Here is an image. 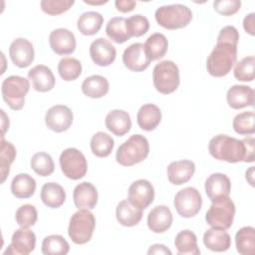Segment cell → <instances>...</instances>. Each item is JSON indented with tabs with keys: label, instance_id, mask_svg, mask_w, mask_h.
I'll return each instance as SVG.
<instances>
[{
	"label": "cell",
	"instance_id": "6da1fadb",
	"mask_svg": "<svg viewBox=\"0 0 255 255\" xmlns=\"http://www.w3.org/2000/svg\"><path fill=\"white\" fill-rule=\"evenodd\" d=\"M238 30L234 26L223 27L217 36V42L206 60L207 72L216 78L226 76L236 63Z\"/></svg>",
	"mask_w": 255,
	"mask_h": 255
},
{
	"label": "cell",
	"instance_id": "7a4b0ae2",
	"mask_svg": "<svg viewBox=\"0 0 255 255\" xmlns=\"http://www.w3.org/2000/svg\"><path fill=\"white\" fill-rule=\"evenodd\" d=\"M208 150L212 157L218 160L236 163L245 161L246 145L243 139L227 134H217L208 143Z\"/></svg>",
	"mask_w": 255,
	"mask_h": 255
},
{
	"label": "cell",
	"instance_id": "3957f363",
	"mask_svg": "<svg viewBox=\"0 0 255 255\" xmlns=\"http://www.w3.org/2000/svg\"><path fill=\"white\" fill-rule=\"evenodd\" d=\"M149 153V143L145 136L136 133L129 136L117 149L116 160L123 166H132L143 161Z\"/></svg>",
	"mask_w": 255,
	"mask_h": 255
},
{
	"label": "cell",
	"instance_id": "277c9868",
	"mask_svg": "<svg viewBox=\"0 0 255 255\" xmlns=\"http://www.w3.org/2000/svg\"><path fill=\"white\" fill-rule=\"evenodd\" d=\"M155 20L159 26L167 30L186 27L192 20L191 10L183 4L163 5L156 9Z\"/></svg>",
	"mask_w": 255,
	"mask_h": 255
},
{
	"label": "cell",
	"instance_id": "5b68a950",
	"mask_svg": "<svg viewBox=\"0 0 255 255\" xmlns=\"http://www.w3.org/2000/svg\"><path fill=\"white\" fill-rule=\"evenodd\" d=\"M95 227L94 214L89 209H79L70 218L68 234L75 244H86L92 239Z\"/></svg>",
	"mask_w": 255,
	"mask_h": 255
},
{
	"label": "cell",
	"instance_id": "8992f818",
	"mask_svg": "<svg viewBox=\"0 0 255 255\" xmlns=\"http://www.w3.org/2000/svg\"><path fill=\"white\" fill-rule=\"evenodd\" d=\"M153 86L157 92L168 95L176 91L179 86V69L177 65L169 60L156 64L152 70Z\"/></svg>",
	"mask_w": 255,
	"mask_h": 255
},
{
	"label": "cell",
	"instance_id": "52a82bcc",
	"mask_svg": "<svg viewBox=\"0 0 255 255\" xmlns=\"http://www.w3.org/2000/svg\"><path fill=\"white\" fill-rule=\"evenodd\" d=\"M30 90L29 81L21 76H9L1 85V94L4 102L14 111L24 107L25 96Z\"/></svg>",
	"mask_w": 255,
	"mask_h": 255
},
{
	"label": "cell",
	"instance_id": "ba28073f",
	"mask_svg": "<svg viewBox=\"0 0 255 255\" xmlns=\"http://www.w3.org/2000/svg\"><path fill=\"white\" fill-rule=\"evenodd\" d=\"M235 215V204L229 196L212 201L205 214V220L212 228L227 230L231 227Z\"/></svg>",
	"mask_w": 255,
	"mask_h": 255
},
{
	"label": "cell",
	"instance_id": "9c48e42d",
	"mask_svg": "<svg viewBox=\"0 0 255 255\" xmlns=\"http://www.w3.org/2000/svg\"><path fill=\"white\" fill-rule=\"evenodd\" d=\"M60 166L64 175L70 179L78 180L83 178L88 170V162L82 151L75 147H69L62 151Z\"/></svg>",
	"mask_w": 255,
	"mask_h": 255
},
{
	"label": "cell",
	"instance_id": "30bf717a",
	"mask_svg": "<svg viewBox=\"0 0 255 255\" xmlns=\"http://www.w3.org/2000/svg\"><path fill=\"white\" fill-rule=\"evenodd\" d=\"M173 205L181 217L190 218L200 211L202 197L195 187L188 186L175 194Z\"/></svg>",
	"mask_w": 255,
	"mask_h": 255
},
{
	"label": "cell",
	"instance_id": "8fae6325",
	"mask_svg": "<svg viewBox=\"0 0 255 255\" xmlns=\"http://www.w3.org/2000/svg\"><path fill=\"white\" fill-rule=\"evenodd\" d=\"M36 247V235L29 227H21L17 229L11 239V243L4 251V254L11 255H28L34 251Z\"/></svg>",
	"mask_w": 255,
	"mask_h": 255
},
{
	"label": "cell",
	"instance_id": "7c38bea8",
	"mask_svg": "<svg viewBox=\"0 0 255 255\" xmlns=\"http://www.w3.org/2000/svg\"><path fill=\"white\" fill-rule=\"evenodd\" d=\"M73 112L65 105L51 107L45 115V124L55 132H63L69 129L73 123Z\"/></svg>",
	"mask_w": 255,
	"mask_h": 255
},
{
	"label": "cell",
	"instance_id": "4fadbf2b",
	"mask_svg": "<svg viewBox=\"0 0 255 255\" xmlns=\"http://www.w3.org/2000/svg\"><path fill=\"white\" fill-rule=\"evenodd\" d=\"M128 199L140 209L147 208L154 199V188L146 179L133 181L128 190Z\"/></svg>",
	"mask_w": 255,
	"mask_h": 255
},
{
	"label": "cell",
	"instance_id": "5bb4252c",
	"mask_svg": "<svg viewBox=\"0 0 255 255\" xmlns=\"http://www.w3.org/2000/svg\"><path fill=\"white\" fill-rule=\"evenodd\" d=\"M9 56L15 66L19 68H27L34 61V47L29 40L25 38H17L10 44Z\"/></svg>",
	"mask_w": 255,
	"mask_h": 255
},
{
	"label": "cell",
	"instance_id": "9a60e30c",
	"mask_svg": "<svg viewBox=\"0 0 255 255\" xmlns=\"http://www.w3.org/2000/svg\"><path fill=\"white\" fill-rule=\"evenodd\" d=\"M150 59L144 51L142 43H133L127 47L123 53V63L132 72H142L148 68Z\"/></svg>",
	"mask_w": 255,
	"mask_h": 255
},
{
	"label": "cell",
	"instance_id": "2e32d148",
	"mask_svg": "<svg viewBox=\"0 0 255 255\" xmlns=\"http://www.w3.org/2000/svg\"><path fill=\"white\" fill-rule=\"evenodd\" d=\"M49 44L53 52L58 55L72 54L77 46L74 33L66 28L53 30L49 35Z\"/></svg>",
	"mask_w": 255,
	"mask_h": 255
},
{
	"label": "cell",
	"instance_id": "e0dca14e",
	"mask_svg": "<svg viewBox=\"0 0 255 255\" xmlns=\"http://www.w3.org/2000/svg\"><path fill=\"white\" fill-rule=\"evenodd\" d=\"M90 56L96 65L107 67L114 63L117 56V50L109 40L98 38L93 41L90 46Z\"/></svg>",
	"mask_w": 255,
	"mask_h": 255
},
{
	"label": "cell",
	"instance_id": "ac0fdd59",
	"mask_svg": "<svg viewBox=\"0 0 255 255\" xmlns=\"http://www.w3.org/2000/svg\"><path fill=\"white\" fill-rule=\"evenodd\" d=\"M230 190V179L224 173H212L205 180V193L211 202L221 197L229 196Z\"/></svg>",
	"mask_w": 255,
	"mask_h": 255
},
{
	"label": "cell",
	"instance_id": "d6986e66",
	"mask_svg": "<svg viewBox=\"0 0 255 255\" xmlns=\"http://www.w3.org/2000/svg\"><path fill=\"white\" fill-rule=\"evenodd\" d=\"M73 200L78 209H93L98 203V190L89 181L81 182L74 188Z\"/></svg>",
	"mask_w": 255,
	"mask_h": 255
},
{
	"label": "cell",
	"instance_id": "ffe728a7",
	"mask_svg": "<svg viewBox=\"0 0 255 255\" xmlns=\"http://www.w3.org/2000/svg\"><path fill=\"white\" fill-rule=\"evenodd\" d=\"M226 101L234 110L254 106V90L245 85H234L229 88L226 94Z\"/></svg>",
	"mask_w": 255,
	"mask_h": 255
},
{
	"label": "cell",
	"instance_id": "44dd1931",
	"mask_svg": "<svg viewBox=\"0 0 255 255\" xmlns=\"http://www.w3.org/2000/svg\"><path fill=\"white\" fill-rule=\"evenodd\" d=\"M195 164L188 159L172 161L167 166V178L174 185L186 183L194 174Z\"/></svg>",
	"mask_w": 255,
	"mask_h": 255
},
{
	"label": "cell",
	"instance_id": "7402d4cb",
	"mask_svg": "<svg viewBox=\"0 0 255 255\" xmlns=\"http://www.w3.org/2000/svg\"><path fill=\"white\" fill-rule=\"evenodd\" d=\"M28 79L37 92L46 93L55 86V77L52 70L45 65H37L28 72Z\"/></svg>",
	"mask_w": 255,
	"mask_h": 255
},
{
	"label": "cell",
	"instance_id": "603a6c76",
	"mask_svg": "<svg viewBox=\"0 0 255 255\" xmlns=\"http://www.w3.org/2000/svg\"><path fill=\"white\" fill-rule=\"evenodd\" d=\"M172 213L166 205H157L147 215V226L154 233H163L172 224Z\"/></svg>",
	"mask_w": 255,
	"mask_h": 255
},
{
	"label": "cell",
	"instance_id": "cb8c5ba5",
	"mask_svg": "<svg viewBox=\"0 0 255 255\" xmlns=\"http://www.w3.org/2000/svg\"><path fill=\"white\" fill-rule=\"evenodd\" d=\"M118 222L126 227L137 225L142 218V209L133 205L128 199L120 201L116 208Z\"/></svg>",
	"mask_w": 255,
	"mask_h": 255
},
{
	"label": "cell",
	"instance_id": "d4e9b609",
	"mask_svg": "<svg viewBox=\"0 0 255 255\" xmlns=\"http://www.w3.org/2000/svg\"><path fill=\"white\" fill-rule=\"evenodd\" d=\"M107 128L117 136L128 133L131 128V120L128 112L124 110H113L106 116Z\"/></svg>",
	"mask_w": 255,
	"mask_h": 255
},
{
	"label": "cell",
	"instance_id": "484cf974",
	"mask_svg": "<svg viewBox=\"0 0 255 255\" xmlns=\"http://www.w3.org/2000/svg\"><path fill=\"white\" fill-rule=\"evenodd\" d=\"M161 121L160 109L153 104H144L141 106L136 115L138 127L146 131H151L157 128Z\"/></svg>",
	"mask_w": 255,
	"mask_h": 255
},
{
	"label": "cell",
	"instance_id": "4316f807",
	"mask_svg": "<svg viewBox=\"0 0 255 255\" xmlns=\"http://www.w3.org/2000/svg\"><path fill=\"white\" fill-rule=\"evenodd\" d=\"M203 244L211 251L224 252L231 246V237L225 230L211 227L203 234Z\"/></svg>",
	"mask_w": 255,
	"mask_h": 255
},
{
	"label": "cell",
	"instance_id": "83f0119b",
	"mask_svg": "<svg viewBox=\"0 0 255 255\" xmlns=\"http://www.w3.org/2000/svg\"><path fill=\"white\" fill-rule=\"evenodd\" d=\"M41 199L50 208L61 207L66 200V192L62 185L57 182H47L41 188Z\"/></svg>",
	"mask_w": 255,
	"mask_h": 255
},
{
	"label": "cell",
	"instance_id": "f1b7e54d",
	"mask_svg": "<svg viewBox=\"0 0 255 255\" xmlns=\"http://www.w3.org/2000/svg\"><path fill=\"white\" fill-rule=\"evenodd\" d=\"M81 89L85 96L92 99H100L108 94L110 85L105 77L93 75L84 80Z\"/></svg>",
	"mask_w": 255,
	"mask_h": 255
},
{
	"label": "cell",
	"instance_id": "f546056e",
	"mask_svg": "<svg viewBox=\"0 0 255 255\" xmlns=\"http://www.w3.org/2000/svg\"><path fill=\"white\" fill-rule=\"evenodd\" d=\"M36 191V180L28 173H19L13 177L11 192L17 198H29Z\"/></svg>",
	"mask_w": 255,
	"mask_h": 255
},
{
	"label": "cell",
	"instance_id": "4dcf8cb0",
	"mask_svg": "<svg viewBox=\"0 0 255 255\" xmlns=\"http://www.w3.org/2000/svg\"><path fill=\"white\" fill-rule=\"evenodd\" d=\"M104 23V17L97 11H87L83 13L77 21V27L81 34L93 36L97 34Z\"/></svg>",
	"mask_w": 255,
	"mask_h": 255
},
{
	"label": "cell",
	"instance_id": "1f68e13d",
	"mask_svg": "<svg viewBox=\"0 0 255 255\" xmlns=\"http://www.w3.org/2000/svg\"><path fill=\"white\" fill-rule=\"evenodd\" d=\"M168 41L161 33L151 34L144 43V51L150 61H156L164 57L167 52Z\"/></svg>",
	"mask_w": 255,
	"mask_h": 255
},
{
	"label": "cell",
	"instance_id": "d6a6232c",
	"mask_svg": "<svg viewBox=\"0 0 255 255\" xmlns=\"http://www.w3.org/2000/svg\"><path fill=\"white\" fill-rule=\"evenodd\" d=\"M177 253L180 255H198L200 250L197 246V237L191 230L185 229L177 233L174 239Z\"/></svg>",
	"mask_w": 255,
	"mask_h": 255
},
{
	"label": "cell",
	"instance_id": "836d02e7",
	"mask_svg": "<svg viewBox=\"0 0 255 255\" xmlns=\"http://www.w3.org/2000/svg\"><path fill=\"white\" fill-rule=\"evenodd\" d=\"M237 252L242 255H254L255 253V229L252 226L240 228L235 235Z\"/></svg>",
	"mask_w": 255,
	"mask_h": 255
},
{
	"label": "cell",
	"instance_id": "e575fe53",
	"mask_svg": "<svg viewBox=\"0 0 255 255\" xmlns=\"http://www.w3.org/2000/svg\"><path fill=\"white\" fill-rule=\"evenodd\" d=\"M106 33L112 41L118 44H123L130 38L127 19L124 17L111 18L106 26Z\"/></svg>",
	"mask_w": 255,
	"mask_h": 255
},
{
	"label": "cell",
	"instance_id": "d590c367",
	"mask_svg": "<svg viewBox=\"0 0 255 255\" xmlns=\"http://www.w3.org/2000/svg\"><path fill=\"white\" fill-rule=\"evenodd\" d=\"M114 145L115 141L113 137L104 131L96 132L90 141L91 150L98 157L109 156L114 148Z\"/></svg>",
	"mask_w": 255,
	"mask_h": 255
},
{
	"label": "cell",
	"instance_id": "8d00e7d4",
	"mask_svg": "<svg viewBox=\"0 0 255 255\" xmlns=\"http://www.w3.org/2000/svg\"><path fill=\"white\" fill-rule=\"evenodd\" d=\"M41 250L45 255H66L70 250V245L63 236L53 234L43 239Z\"/></svg>",
	"mask_w": 255,
	"mask_h": 255
},
{
	"label": "cell",
	"instance_id": "74e56055",
	"mask_svg": "<svg viewBox=\"0 0 255 255\" xmlns=\"http://www.w3.org/2000/svg\"><path fill=\"white\" fill-rule=\"evenodd\" d=\"M58 73L64 81H75L82 74V64L76 58L65 57L58 64Z\"/></svg>",
	"mask_w": 255,
	"mask_h": 255
},
{
	"label": "cell",
	"instance_id": "f35d334b",
	"mask_svg": "<svg viewBox=\"0 0 255 255\" xmlns=\"http://www.w3.org/2000/svg\"><path fill=\"white\" fill-rule=\"evenodd\" d=\"M16 157V148L1 135V151H0V173L1 183H3L10 172V166Z\"/></svg>",
	"mask_w": 255,
	"mask_h": 255
},
{
	"label": "cell",
	"instance_id": "ab89813d",
	"mask_svg": "<svg viewBox=\"0 0 255 255\" xmlns=\"http://www.w3.org/2000/svg\"><path fill=\"white\" fill-rule=\"evenodd\" d=\"M30 165L38 175L44 177L51 175L55 170L52 156L44 151L36 152L30 160Z\"/></svg>",
	"mask_w": 255,
	"mask_h": 255
},
{
	"label": "cell",
	"instance_id": "60d3db41",
	"mask_svg": "<svg viewBox=\"0 0 255 255\" xmlns=\"http://www.w3.org/2000/svg\"><path fill=\"white\" fill-rule=\"evenodd\" d=\"M255 115L253 111L243 112L236 115L232 122V127L235 132L241 135L253 134L255 131Z\"/></svg>",
	"mask_w": 255,
	"mask_h": 255
},
{
	"label": "cell",
	"instance_id": "b9f144b4",
	"mask_svg": "<svg viewBox=\"0 0 255 255\" xmlns=\"http://www.w3.org/2000/svg\"><path fill=\"white\" fill-rule=\"evenodd\" d=\"M255 57L247 56L236 63L234 68V77L241 82H252L255 77Z\"/></svg>",
	"mask_w": 255,
	"mask_h": 255
},
{
	"label": "cell",
	"instance_id": "7bdbcfd3",
	"mask_svg": "<svg viewBox=\"0 0 255 255\" xmlns=\"http://www.w3.org/2000/svg\"><path fill=\"white\" fill-rule=\"evenodd\" d=\"M37 218H38V212L36 207L28 203L21 205L15 213L16 222L20 227L33 226L36 223Z\"/></svg>",
	"mask_w": 255,
	"mask_h": 255
},
{
	"label": "cell",
	"instance_id": "ee69618b",
	"mask_svg": "<svg viewBox=\"0 0 255 255\" xmlns=\"http://www.w3.org/2000/svg\"><path fill=\"white\" fill-rule=\"evenodd\" d=\"M74 3V0H42L40 5L44 13L55 16L68 11Z\"/></svg>",
	"mask_w": 255,
	"mask_h": 255
},
{
	"label": "cell",
	"instance_id": "f6af8a7d",
	"mask_svg": "<svg viewBox=\"0 0 255 255\" xmlns=\"http://www.w3.org/2000/svg\"><path fill=\"white\" fill-rule=\"evenodd\" d=\"M128 29L130 37H140L149 29V22L145 16L136 14L127 19Z\"/></svg>",
	"mask_w": 255,
	"mask_h": 255
},
{
	"label": "cell",
	"instance_id": "bcb514c9",
	"mask_svg": "<svg viewBox=\"0 0 255 255\" xmlns=\"http://www.w3.org/2000/svg\"><path fill=\"white\" fill-rule=\"evenodd\" d=\"M241 7L240 0H217L213 2L214 10L223 16H231L239 11Z\"/></svg>",
	"mask_w": 255,
	"mask_h": 255
},
{
	"label": "cell",
	"instance_id": "7dc6e473",
	"mask_svg": "<svg viewBox=\"0 0 255 255\" xmlns=\"http://www.w3.org/2000/svg\"><path fill=\"white\" fill-rule=\"evenodd\" d=\"M246 145V158L244 162H253L254 161V146L255 139L253 136H247L243 138Z\"/></svg>",
	"mask_w": 255,
	"mask_h": 255
},
{
	"label": "cell",
	"instance_id": "c3c4849f",
	"mask_svg": "<svg viewBox=\"0 0 255 255\" xmlns=\"http://www.w3.org/2000/svg\"><path fill=\"white\" fill-rule=\"evenodd\" d=\"M116 8L118 11L122 13H128L134 9L136 6V2L133 0H117L115 2Z\"/></svg>",
	"mask_w": 255,
	"mask_h": 255
},
{
	"label": "cell",
	"instance_id": "681fc988",
	"mask_svg": "<svg viewBox=\"0 0 255 255\" xmlns=\"http://www.w3.org/2000/svg\"><path fill=\"white\" fill-rule=\"evenodd\" d=\"M254 23H255V14L253 12L247 14L243 19V28L246 31V33H248L251 36L255 35Z\"/></svg>",
	"mask_w": 255,
	"mask_h": 255
},
{
	"label": "cell",
	"instance_id": "f907efd6",
	"mask_svg": "<svg viewBox=\"0 0 255 255\" xmlns=\"http://www.w3.org/2000/svg\"><path fill=\"white\" fill-rule=\"evenodd\" d=\"M147 254H168V255H171V251L163 244H153L147 250Z\"/></svg>",
	"mask_w": 255,
	"mask_h": 255
},
{
	"label": "cell",
	"instance_id": "816d5d0a",
	"mask_svg": "<svg viewBox=\"0 0 255 255\" xmlns=\"http://www.w3.org/2000/svg\"><path fill=\"white\" fill-rule=\"evenodd\" d=\"M245 177L246 180L250 183V185L254 186V166H251L248 170H246Z\"/></svg>",
	"mask_w": 255,
	"mask_h": 255
},
{
	"label": "cell",
	"instance_id": "f5cc1de1",
	"mask_svg": "<svg viewBox=\"0 0 255 255\" xmlns=\"http://www.w3.org/2000/svg\"><path fill=\"white\" fill-rule=\"evenodd\" d=\"M84 2L86 4H89V5H102V4L108 3L107 0L106 1H104V0H102V1H88V0H84Z\"/></svg>",
	"mask_w": 255,
	"mask_h": 255
}]
</instances>
